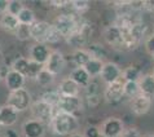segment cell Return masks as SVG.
Returning <instances> with one entry per match:
<instances>
[{
  "label": "cell",
  "instance_id": "1",
  "mask_svg": "<svg viewBox=\"0 0 154 137\" xmlns=\"http://www.w3.org/2000/svg\"><path fill=\"white\" fill-rule=\"evenodd\" d=\"M49 126L52 128L53 133H56L57 136H71L78 131L79 122L75 115L57 111Z\"/></svg>",
  "mask_w": 154,
  "mask_h": 137
},
{
  "label": "cell",
  "instance_id": "2",
  "mask_svg": "<svg viewBox=\"0 0 154 137\" xmlns=\"http://www.w3.org/2000/svg\"><path fill=\"white\" fill-rule=\"evenodd\" d=\"M52 26L57 30V32L61 35L62 39H67L76 31L79 26V21L74 14L63 13L54 18Z\"/></svg>",
  "mask_w": 154,
  "mask_h": 137
},
{
  "label": "cell",
  "instance_id": "3",
  "mask_svg": "<svg viewBox=\"0 0 154 137\" xmlns=\"http://www.w3.org/2000/svg\"><path fill=\"white\" fill-rule=\"evenodd\" d=\"M12 68L22 76H25V78L35 79L36 75L44 68V65H40V63H38L35 61H32V59L26 58V57H18L13 62Z\"/></svg>",
  "mask_w": 154,
  "mask_h": 137
},
{
  "label": "cell",
  "instance_id": "4",
  "mask_svg": "<svg viewBox=\"0 0 154 137\" xmlns=\"http://www.w3.org/2000/svg\"><path fill=\"white\" fill-rule=\"evenodd\" d=\"M30 110H31L32 119H36V120L42 122L43 124H47V123L49 124L58 111L57 108H52L51 105H48L47 102L42 100L32 102L31 106H30Z\"/></svg>",
  "mask_w": 154,
  "mask_h": 137
},
{
  "label": "cell",
  "instance_id": "5",
  "mask_svg": "<svg viewBox=\"0 0 154 137\" xmlns=\"http://www.w3.org/2000/svg\"><path fill=\"white\" fill-rule=\"evenodd\" d=\"M92 35V25L88 21L84 22H79V26L76 31L66 39L67 44L71 47H75L76 49H83V47L87 44L89 38Z\"/></svg>",
  "mask_w": 154,
  "mask_h": 137
},
{
  "label": "cell",
  "instance_id": "6",
  "mask_svg": "<svg viewBox=\"0 0 154 137\" xmlns=\"http://www.w3.org/2000/svg\"><path fill=\"white\" fill-rule=\"evenodd\" d=\"M7 105L11 106L12 109H14L17 113L25 111L31 106V95L26 88L11 92L7 98Z\"/></svg>",
  "mask_w": 154,
  "mask_h": 137
},
{
  "label": "cell",
  "instance_id": "7",
  "mask_svg": "<svg viewBox=\"0 0 154 137\" xmlns=\"http://www.w3.org/2000/svg\"><path fill=\"white\" fill-rule=\"evenodd\" d=\"M104 97L108 104H112V105L118 104L122 100V97H125V79L121 78L117 82L108 84L104 93Z\"/></svg>",
  "mask_w": 154,
  "mask_h": 137
},
{
  "label": "cell",
  "instance_id": "8",
  "mask_svg": "<svg viewBox=\"0 0 154 137\" xmlns=\"http://www.w3.org/2000/svg\"><path fill=\"white\" fill-rule=\"evenodd\" d=\"M102 137H121L125 131V124L118 118H108L100 128Z\"/></svg>",
  "mask_w": 154,
  "mask_h": 137
},
{
  "label": "cell",
  "instance_id": "9",
  "mask_svg": "<svg viewBox=\"0 0 154 137\" xmlns=\"http://www.w3.org/2000/svg\"><path fill=\"white\" fill-rule=\"evenodd\" d=\"M104 38L106 43L117 49H125V36H123L122 29L117 25H110L105 29Z\"/></svg>",
  "mask_w": 154,
  "mask_h": 137
},
{
  "label": "cell",
  "instance_id": "10",
  "mask_svg": "<svg viewBox=\"0 0 154 137\" xmlns=\"http://www.w3.org/2000/svg\"><path fill=\"white\" fill-rule=\"evenodd\" d=\"M52 29V25L45 22V21H35L31 26H30V35L31 39H34L36 43L40 44H45L47 41V36Z\"/></svg>",
  "mask_w": 154,
  "mask_h": 137
},
{
  "label": "cell",
  "instance_id": "11",
  "mask_svg": "<svg viewBox=\"0 0 154 137\" xmlns=\"http://www.w3.org/2000/svg\"><path fill=\"white\" fill-rule=\"evenodd\" d=\"M65 65H66L65 56L60 52V50H51V54L48 59H47L44 67L49 72H52L53 75H57L65 68Z\"/></svg>",
  "mask_w": 154,
  "mask_h": 137
},
{
  "label": "cell",
  "instance_id": "12",
  "mask_svg": "<svg viewBox=\"0 0 154 137\" xmlns=\"http://www.w3.org/2000/svg\"><path fill=\"white\" fill-rule=\"evenodd\" d=\"M82 108V100L79 96H71V97H66V96H61L58 105H57V110L61 113H66V114H71L75 115V113Z\"/></svg>",
  "mask_w": 154,
  "mask_h": 137
},
{
  "label": "cell",
  "instance_id": "13",
  "mask_svg": "<svg viewBox=\"0 0 154 137\" xmlns=\"http://www.w3.org/2000/svg\"><path fill=\"white\" fill-rule=\"evenodd\" d=\"M101 79L106 84H112L122 78V70L114 62H105L101 71Z\"/></svg>",
  "mask_w": 154,
  "mask_h": 137
},
{
  "label": "cell",
  "instance_id": "14",
  "mask_svg": "<svg viewBox=\"0 0 154 137\" xmlns=\"http://www.w3.org/2000/svg\"><path fill=\"white\" fill-rule=\"evenodd\" d=\"M22 131L25 137H43L45 133V127L42 122L31 118L23 123Z\"/></svg>",
  "mask_w": 154,
  "mask_h": 137
},
{
  "label": "cell",
  "instance_id": "15",
  "mask_svg": "<svg viewBox=\"0 0 154 137\" xmlns=\"http://www.w3.org/2000/svg\"><path fill=\"white\" fill-rule=\"evenodd\" d=\"M150 108H152V100L148 98L146 96L141 95V93L131 100V110H132V113L135 115H137V117L146 114L148 111L150 110Z\"/></svg>",
  "mask_w": 154,
  "mask_h": 137
},
{
  "label": "cell",
  "instance_id": "16",
  "mask_svg": "<svg viewBox=\"0 0 154 137\" xmlns=\"http://www.w3.org/2000/svg\"><path fill=\"white\" fill-rule=\"evenodd\" d=\"M51 54V49L47 44H40V43H35L31 49H30V59L35 61L40 65H45L47 59H48Z\"/></svg>",
  "mask_w": 154,
  "mask_h": 137
},
{
  "label": "cell",
  "instance_id": "17",
  "mask_svg": "<svg viewBox=\"0 0 154 137\" xmlns=\"http://www.w3.org/2000/svg\"><path fill=\"white\" fill-rule=\"evenodd\" d=\"M18 120V113L11 106L4 105L0 108V126L11 128Z\"/></svg>",
  "mask_w": 154,
  "mask_h": 137
},
{
  "label": "cell",
  "instance_id": "18",
  "mask_svg": "<svg viewBox=\"0 0 154 137\" xmlns=\"http://www.w3.org/2000/svg\"><path fill=\"white\" fill-rule=\"evenodd\" d=\"M25 76H22L21 74H18L17 71H14L13 68L9 71V74L7 75V78L4 79L5 82V85L7 88L9 89L11 92H14V91H18V89H22L25 88Z\"/></svg>",
  "mask_w": 154,
  "mask_h": 137
},
{
  "label": "cell",
  "instance_id": "19",
  "mask_svg": "<svg viewBox=\"0 0 154 137\" xmlns=\"http://www.w3.org/2000/svg\"><path fill=\"white\" fill-rule=\"evenodd\" d=\"M139 87H140L141 95L153 100L154 98V76L152 74H146V75L141 76V79L139 80Z\"/></svg>",
  "mask_w": 154,
  "mask_h": 137
},
{
  "label": "cell",
  "instance_id": "20",
  "mask_svg": "<svg viewBox=\"0 0 154 137\" xmlns=\"http://www.w3.org/2000/svg\"><path fill=\"white\" fill-rule=\"evenodd\" d=\"M79 85L76 84L74 80H71L70 78L63 79L61 83H60L57 91L61 96H66V97H71V96H78L79 93Z\"/></svg>",
  "mask_w": 154,
  "mask_h": 137
},
{
  "label": "cell",
  "instance_id": "21",
  "mask_svg": "<svg viewBox=\"0 0 154 137\" xmlns=\"http://www.w3.org/2000/svg\"><path fill=\"white\" fill-rule=\"evenodd\" d=\"M18 26H20V22L16 16H12L9 13H4L2 16V18H0V27L9 34H14L16 30L18 29Z\"/></svg>",
  "mask_w": 154,
  "mask_h": 137
},
{
  "label": "cell",
  "instance_id": "22",
  "mask_svg": "<svg viewBox=\"0 0 154 137\" xmlns=\"http://www.w3.org/2000/svg\"><path fill=\"white\" fill-rule=\"evenodd\" d=\"M69 78L71 80H74L79 87H84V88L91 83V76L87 74V71L84 70V67H75L74 70L71 71Z\"/></svg>",
  "mask_w": 154,
  "mask_h": 137
},
{
  "label": "cell",
  "instance_id": "23",
  "mask_svg": "<svg viewBox=\"0 0 154 137\" xmlns=\"http://www.w3.org/2000/svg\"><path fill=\"white\" fill-rule=\"evenodd\" d=\"M72 62L75 63L76 67H84L87 63L91 61V54L87 49H76L74 53H72Z\"/></svg>",
  "mask_w": 154,
  "mask_h": 137
},
{
  "label": "cell",
  "instance_id": "24",
  "mask_svg": "<svg viewBox=\"0 0 154 137\" xmlns=\"http://www.w3.org/2000/svg\"><path fill=\"white\" fill-rule=\"evenodd\" d=\"M104 61H100V59H96V58H91L87 65L84 66V70L87 71V74L92 78H96V76L101 75V71H102V67H104Z\"/></svg>",
  "mask_w": 154,
  "mask_h": 137
},
{
  "label": "cell",
  "instance_id": "25",
  "mask_svg": "<svg viewBox=\"0 0 154 137\" xmlns=\"http://www.w3.org/2000/svg\"><path fill=\"white\" fill-rule=\"evenodd\" d=\"M17 20H18L20 25H25V26H31V25L36 21L34 12L30 9V8H26V7H25L23 9L18 13V16H17Z\"/></svg>",
  "mask_w": 154,
  "mask_h": 137
},
{
  "label": "cell",
  "instance_id": "26",
  "mask_svg": "<svg viewBox=\"0 0 154 137\" xmlns=\"http://www.w3.org/2000/svg\"><path fill=\"white\" fill-rule=\"evenodd\" d=\"M54 78H56V75H53L52 72H49L47 68L44 67L43 70L39 72V74L36 75L35 78V82L40 85V87H48V85H51L53 83Z\"/></svg>",
  "mask_w": 154,
  "mask_h": 137
},
{
  "label": "cell",
  "instance_id": "27",
  "mask_svg": "<svg viewBox=\"0 0 154 137\" xmlns=\"http://www.w3.org/2000/svg\"><path fill=\"white\" fill-rule=\"evenodd\" d=\"M122 78L125 82H139L141 79V71L136 66H128L122 72Z\"/></svg>",
  "mask_w": 154,
  "mask_h": 137
},
{
  "label": "cell",
  "instance_id": "28",
  "mask_svg": "<svg viewBox=\"0 0 154 137\" xmlns=\"http://www.w3.org/2000/svg\"><path fill=\"white\" fill-rule=\"evenodd\" d=\"M40 100L47 102V104L51 105L52 108H57L58 102L61 100V95L58 93V91H47L42 95Z\"/></svg>",
  "mask_w": 154,
  "mask_h": 137
},
{
  "label": "cell",
  "instance_id": "29",
  "mask_svg": "<svg viewBox=\"0 0 154 137\" xmlns=\"http://www.w3.org/2000/svg\"><path fill=\"white\" fill-rule=\"evenodd\" d=\"M87 50L89 52V54H91L92 58L100 59V61H102V59L106 57V50L104 49V47H102L101 44H97V43H93V44H91L88 47Z\"/></svg>",
  "mask_w": 154,
  "mask_h": 137
},
{
  "label": "cell",
  "instance_id": "30",
  "mask_svg": "<svg viewBox=\"0 0 154 137\" xmlns=\"http://www.w3.org/2000/svg\"><path fill=\"white\" fill-rule=\"evenodd\" d=\"M140 95L139 82H125V96L128 98H135Z\"/></svg>",
  "mask_w": 154,
  "mask_h": 137
},
{
  "label": "cell",
  "instance_id": "31",
  "mask_svg": "<svg viewBox=\"0 0 154 137\" xmlns=\"http://www.w3.org/2000/svg\"><path fill=\"white\" fill-rule=\"evenodd\" d=\"M23 4L21 2H17V0H12V2H8V7H7V13H9L12 16H18V13L23 9Z\"/></svg>",
  "mask_w": 154,
  "mask_h": 137
},
{
  "label": "cell",
  "instance_id": "32",
  "mask_svg": "<svg viewBox=\"0 0 154 137\" xmlns=\"http://www.w3.org/2000/svg\"><path fill=\"white\" fill-rule=\"evenodd\" d=\"M14 36L18 40H29L31 39V35H30V26H25V25H20L18 29L16 30Z\"/></svg>",
  "mask_w": 154,
  "mask_h": 137
},
{
  "label": "cell",
  "instance_id": "33",
  "mask_svg": "<svg viewBox=\"0 0 154 137\" xmlns=\"http://www.w3.org/2000/svg\"><path fill=\"white\" fill-rule=\"evenodd\" d=\"M70 5L72 7V9L78 13H85L89 9V3L88 2H83V0H78V2H71Z\"/></svg>",
  "mask_w": 154,
  "mask_h": 137
},
{
  "label": "cell",
  "instance_id": "34",
  "mask_svg": "<svg viewBox=\"0 0 154 137\" xmlns=\"http://www.w3.org/2000/svg\"><path fill=\"white\" fill-rule=\"evenodd\" d=\"M83 136L84 137H102L100 128L96 127V126H89V127H87L84 129Z\"/></svg>",
  "mask_w": 154,
  "mask_h": 137
},
{
  "label": "cell",
  "instance_id": "35",
  "mask_svg": "<svg viewBox=\"0 0 154 137\" xmlns=\"http://www.w3.org/2000/svg\"><path fill=\"white\" fill-rule=\"evenodd\" d=\"M121 137H143L140 133V131L135 127H130V128H125L123 133Z\"/></svg>",
  "mask_w": 154,
  "mask_h": 137
},
{
  "label": "cell",
  "instance_id": "36",
  "mask_svg": "<svg viewBox=\"0 0 154 137\" xmlns=\"http://www.w3.org/2000/svg\"><path fill=\"white\" fill-rule=\"evenodd\" d=\"M97 89H98L97 84L93 83V82H91V83L87 85V87H85V91H87V96H95V95H97Z\"/></svg>",
  "mask_w": 154,
  "mask_h": 137
},
{
  "label": "cell",
  "instance_id": "37",
  "mask_svg": "<svg viewBox=\"0 0 154 137\" xmlns=\"http://www.w3.org/2000/svg\"><path fill=\"white\" fill-rule=\"evenodd\" d=\"M145 48L149 53H154V35H150L148 38L146 40H145Z\"/></svg>",
  "mask_w": 154,
  "mask_h": 137
},
{
  "label": "cell",
  "instance_id": "38",
  "mask_svg": "<svg viewBox=\"0 0 154 137\" xmlns=\"http://www.w3.org/2000/svg\"><path fill=\"white\" fill-rule=\"evenodd\" d=\"M87 102L89 106H92V108H95V106L98 105V102H100V97L98 95H95V96H87Z\"/></svg>",
  "mask_w": 154,
  "mask_h": 137
},
{
  "label": "cell",
  "instance_id": "39",
  "mask_svg": "<svg viewBox=\"0 0 154 137\" xmlns=\"http://www.w3.org/2000/svg\"><path fill=\"white\" fill-rule=\"evenodd\" d=\"M11 70H12V67H9L8 65H3L2 67H0V79H2V80L5 79Z\"/></svg>",
  "mask_w": 154,
  "mask_h": 137
},
{
  "label": "cell",
  "instance_id": "40",
  "mask_svg": "<svg viewBox=\"0 0 154 137\" xmlns=\"http://www.w3.org/2000/svg\"><path fill=\"white\" fill-rule=\"evenodd\" d=\"M52 7H56V8H63L66 5H69V2H61V0H56V2H51L49 3Z\"/></svg>",
  "mask_w": 154,
  "mask_h": 137
},
{
  "label": "cell",
  "instance_id": "41",
  "mask_svg": "<svg viewBox=\"0 0 154 137\" xmlns=\"http://www.w3.org/2000/svg\"><path fill=\"white\" fill-rule=\"evenodd\" d=\"M5 137H20L18 132H17L14 128H8V129L5 131Z\"/></svg>",
  "mask_w": 154,
  "mask_h": 137
},
{
  "label": "cell",
  "instance_id": "42",
  "mask_svg": "<svg viewBox=\"0 0 154 137\" xmlns=\"http://www.w3.org/2000/svg\"><path fill=\"white\" fill-rule=\"evenodd\" d=\"M7 7H8V2L7 0H0V14L7 13Z\"/></svg>",
  "mask_w": 154,
  "mask_h": 137
},
{
  "label": "cell",
  "instance_id": "43",
  "mask_svg": "<svg viewBox=\"0 0 154 137\" xmlns=\"http://www.w3.org/2000/svg\"><path fill=\"white\" fill-rule=\"evenodd\" d=\"M69 137H84V136L83 135H79V133H74V135H71Z\"/></svg>",
  "mask_w": 154,
  "mask_h": 137
},
{
  "label": "cell",
  "instance_id": "44",
  "mask_svg": "<svg viewBox=\"0 0 154 137\" xmlns=\"http://www.w3.org/2000/svg\"><path fill=\"white\" fill-rule=\"evenodd\" d=\"M2 54H3V49H2V45H0V58H2Z\"/></svg>",
  "mask_w": 154,
  "mask_h": 137
},
{
  "label": "cell",
  "instance_id": "45",
  "mask_svg": "<svg viewBox=\"0 0 154 137\" xmlns=\"http://www.w3.org/2000/svg\"><path fill=\"white\" fill-rule=\"evenodd\" d=\"M144 137H153V136H150V135H148V136H144Z\"/></svg>",
  "mask_w": 154,
  "mask_h": 137
},
{
  "label": "cell",
  "instance_id": "46",
  "mask_svg": "<svg viewBox=\"0 0 154 137\" xmlns=\"http://www.w3.org/2000/svg\"><path fill=\"white\" fill-rule=\"evenodd\" d=\"M152 56H153V61H154V53H153V54H152Z\"/></svg>",
  "mask_w": 154,
  "mask_h": 137
},
{
  "label": "cell",
  "instance_id": "47",
  "mask_svg": "<svg viewBox=\"0 0 154 137\" xmlns=\"http://www.w3.org/2000/svg\"><path fill=\"white\" fill-rule=\"evenodd\" d=\"M152 75H153V76H154V68H153V74H152Z\"/></svg>",
  "mask_w": 154,
  "mask_h": 137
},
{
  "label": "cell",
  "instance_id": "48",
  "mask_svg": "<svg viewBox=\"0 0 154 137\" xmlns=\"http://www.w3.org/2000/svg\"><path fill=\"white\" fill-rule=\"evenodd\" d=\"M153 35H154V29H153Z\"/></svg>",
  "mask_w": 154,
  "mask_h": 137
},
{
  "label": "cell",
  "instance_id": "49",
  "mask_svg": "<svg viewBox=\"0 0 154 137\" xmlns=\"http://www.w3.org/2000/svg\"><path fill=\"white\" fill-rule=\"evenodd\" d=\"M0 80H2V79H0Z\"/></svg>",
  "mask_w": 154,
  "mask_h": 137
}]
</instances>
